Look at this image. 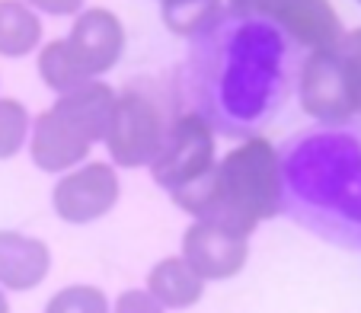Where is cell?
<instances>
[{"label":"cell","instance_id":"obj_5","mask_svg":"<svg viewBox=\"0 0 361 313\" xmlns=\"http://www.w3.org/2000/svg\"><path fill=\"white\" fill-rule=\"evenodd\" d=\"M122 183L112 164L93 160L61 173L51 189V208L64 224H93L116 208Z\"/></svg>","mask_w":361,"mask_h":313},{"label":"cell","instance_id":"obj_22","mask_svg":"<svg viewBox=\"0 0 361 313\" xmlns=\"http://www.w3.org/2000/svg\"><path fill=\"white\" fill-rule=\"evenodd\" d=\"M358 4H361V0H358Z\"/></svg>","mask_w":361,"mask_h":313},{"label":"cell","instance_id":"obj_10","mask_svg":"<svg viewBox=\"0 0 361 313\" xmlns=\"http://www.w3.org/2000/svg\"><path fill=\"white\" fill-rule=\"evenodd\" d=\"M275 23L285 26L288 35L307 45L310 51H323V48H333L336 42L345 35L339 13L333 10L329 0H285L272 16Z\"/></svg>","mask_w":361,"mask_h":313},{"label":"cell","instance_id":"obj_12","mask_svg":"<svg viewBox=\"0 0 361 313\" xmlns=\"http://www.w3.org/2000/svg\"><path fill=\"white\" fill-rule=\"evenodd\" d=\"M42 45V20L23 0H0V58H26Z\"/></svg>","mask_w":361,"mask_h":313},{"label":"cell","instance_id":"obj_1","mask_svg":"<svg viewBox=\"0 0 361 313\" xmlns=\"http://www.w3.org/2000/svg\"><path fill=\"white\" fill-rule=\"evenodd\" d=\"M173 204L192 221L214 224L237 237H252L262 221H272L285 204V170L269 137H246L208 176L173 192Z\"/></svg>","mask_w":361,"mask_h":313},{"label":"cell","instance_id":"obj_21","mask_svg":"<svg viewBox=\"0 0 361 313\" xmlns=\"http://www.w3.org/2000/svg\"><path fill=\"white\" fill-rule=\"evenodd\" d=\"M0 313H10V300H7V291L0 288Z\"/></svg>","mask_w":361,"mask_h":313},{"label":"cell","instance_id":"obj_11","mask_svg":"<svg viewBox=\"0 0 361 313\" xmlns=\"http://www.w3.org/2000/svg\"><path fill=\"white\" fill-rule=\"evenodd\" d=\"M147 294L164 310H189L204 297L208 281L195 275V269L183 256H166L147 272Z\"/></svg>","mask_w":361,"mask_h":313},{"label":"cell","instance_id":"obj_13","mask_svg":"<svg viewBox=\"0 0 361 313\" xmlns=\"http://www.w3.org/2000/svg\"><path fill=\"white\" fill-rule=\"evenodd\" d=\"M164 26L173 35H198L221 13V0H160Z\"/></svg>","mask_w":361,"mask_h":313},{"label":"cell","instance_id":"obj_3","mask_svg":"<svg viewBox=\"0 0 361 313\" xmlns=\"http://www.w3.org/2000/svg\"><path fill=\"white\" fill-rule=\"evenodd\" d=\"M214 164H218L214 160V131L208 118H202L198 112H183L166 125V135L147 170L150 179L173 195V192L189 189L192 183L208 176Z\"/></svg>","mask_w":361,"mask_h":313},{"label":"cell","instance_id":"obj_2","mask_svg":"<svg viewBox=\"0 0 361 313\" xmlns=\"http://www.w3.org/2000/svg\"><path fill=\"white\" fill-rule=\"evenodd\" d=\"M116 106V90L102 80L61 93L55 106L32 118L29 156L42 173H68L90 156L96 141L106 137Z\"/></svg>","mask_w":361,"mask_h":313},{"label":"cell","instance_id":"obj_6","mask_svg":"<svg viewBox=\"0 0 361 313\" xmlns=\"http://www.w3.org/2000/svg\"><path fill=\"white\" fill-rule=\"evenodd\" d=\"M336 45L323 48V51H310V58L300 68V83H298L300 109L329 125H342L355 116L345 58H342V51Z\"/></svg>","mask_w":361,"mask_h":313},{"label":"cell","instance_id":"obj_8","mask_svg":"<svg viewBox=\"0 0 361 313\" xmlns=\"http://www.w3.org/2000/svg\"><path fill=\"white\" fill-rule=\"evenodd\" d=\"M179 256L204 281H227L243 272V266L250 262V240L227 233L214 224H204V221H192L183 233Z\"/></svg>","mask_w":361,"mask_h":313},{"label":"cell","instance_id":"obj_20","mask_svg":"<svg viewBox=\"0 0 361 313\" xmlns=\"http://www.w3.org/2000/svg\"><path fill=\"white\" fill-rule=\"evenodd\" d=\"M285 0H231V7L243 16H269L272 20L275 10L281 7Z\"/></svg>","mask_w":361,"mask_h":313},{"label":"cell","instance_id":"obj_14","mask_svg":"<svg viewBox=\"0 0 361 313\" xmlns=\"http://www.w3.org/2000/svg\"><path fill=\"white\" fill-rule=\"evenodd\" d=\"M39 77H42V83H45L48 90H55L58 96L71 93V90L83 87V83H90L87 77L77 70V64L71 61L68 48H64V39H51V42L42 45V51H39Z\"/></svg>","mask_w":361,"mask_h":313},{"label":"cell","instance_id":"obj_16","mask_svg":"<svg viewBox=\"0 0 361 313\" xmlns=\"http://www.w3.org/2000/svg\"><path fill=\"white\" fill-rule=\"evenodd\" d=\"M45 313H112V304L96 285H68L48 297Z\"/></svg>","mask_w":361,"mask_h":313},{"label":"cell","instance_id":"obj_17","mask_svg":"<svg viewBox=\"0 0 361 313\" xmlns=\"http://www.w3.org/2000/svg\"><path fill=\"white\" fill-rule=\"evenodd\" d=\"M336 48H339L342 58H345L348 87H352V99H355V116H361V29L345 32Z\"/></svg>","mask_w":361,"mask_h":313},{"label":"cell","instance_id":"obj_7","mask_svg":"<svg viewBox=\"0 0 361 313\" xmlns=\"http://www.w3.org/2000/svg\"><path fill=\"white\" fill-rule=\"evenodd\" d=\"M71 61L87 80H99L109 74L125 55V26L112 10L90 7L74 16V26L64 35Z\"/></svg>","mask_w":361,"mask_h":313},{"label":"cell","instance_id":"obj_18","mask_svg":"<svg viewBox=\"0 0 361 313\" xmlns=\"http://www.w3.org/2000/svg\"><path fill=\"white\" fill-rule=\"evenodd\" d=\"M112 313H166L157 300L147 294V288H128L116 297Z\"/></svg>","mask_w":361,"mask_h":313},{"label":"cell","instance_id":"obj_19","mask_svg":"<svg viewBox=\"0 0 361 313\" xmlns=\"http://www.w3.org/2000/svg\"><path fill=\"white\" fill-rule=\"evenodd\" d=\"M26 7H32L35 13H48V16H77L83 10L87 0H23Z\"/></svg>","mask_w":361,"mask_h":313},{"label":"cell","instance_id":"obj_15","mask_svg":"<svg viewBox=\"0 0 361 313\" xmlns=\"http://www.w3.org/2000/svg\"><path fill=\"white\" fill-rule=\"evenodd\" d=\"M29 128H32L29 109L13 96H4L0 99V160H13L26 147Z\"/></svg>","mask_w":361,"mask_h":313},{"label":"cell","instance_id":"obj_9","mask_svg":"<svg viewBox=\"0 0 361 313\" xmlns=\"http://www.w3.org/2000/svg\"><path fill=\"white\" fill-rule=\"evenodd\" d=\"M51 272V250L45 240L20 231H0V288L32 291Z\"/></svg>","mask_w":361,"mask_h":313},{"label":"cell","instance_id":"obj_4","mask_svg":"<svg viewBox=\"0 0 361 313\" xmlns=\"http://www.w3.org/2000/svg\"><path fill=\"white\" fill-rule=\"evenodd\" d=\"M166 135L160 106L141 90H125L116 93V106H112V118L106 128V147L116 166L125 170H137L147 166L157 154L160 141Z\"/></svg>","mask_w":361,"mask_h":313}]
</instances>
